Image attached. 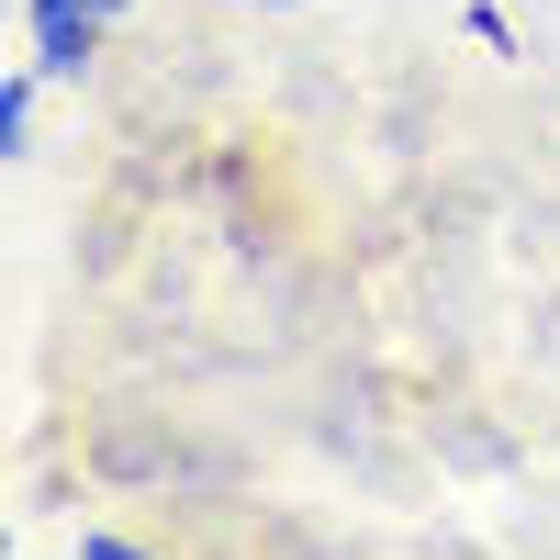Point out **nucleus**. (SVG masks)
Wrapping results in <instances>:
<instances>
[{
  "label": "nucleus",
  "instance_id": "1",
  "mask_svg": "<svg viewBox=\"0 0 560 560\" xmlns=\"http://www.w3.org/2000/svg\"><path fill=\"white\" fill-rule=\"evenodd\" d=\"M23 23H34V68L45 79H90V68H102L113 12H90V0H23Z\"/></svg>",
  "mask_w": 560,
  "mask_h": 560
},
{
  "label": "nucleus",
  "instance_id": "4",
  "mask_svg": "<svg viewBox=\"0 0 560 560\" xmlns=\"http://www.w3.org/2000/svg\"><path fill=\"white\" fill-rule=\"evenodd\" d=\"M90 12H113V23H124V12H135V0H90Z\"/></svg>",
  "mask_w": 560,
  "mask_h": 560
},
{
  "label": "nucleus",
  "instance_id": "2",
  "mask_svg": "<svg viewBox=\"0 0 560 560\" xmlns=\"http://www.w3.org/2000/svg\"><path fill=\"white\" fill-rule=\"evenodd\" d=\"M0 158H34V68L0 79Z\"/></svg>",
  "mask_w": 560,
  "mask_h": 560
},
{
  "label": "nucleus",
  "instance_id": "3",
  "mask_svg": "<svg viewBox=\"0 0 560 560\" xmlns=\"http://www.w3.org/2000/svg\"><path fill=\"white\" fill-rule=\"evenodd\" d=\"M79 560H158V549H135V538H113V527H79Z\"/></svg>",
  "mask_w": 560,
  "mask_h": 560
},
{
  "label": "nucleus",
  "instance_id": "5",
  "mask_svg": "<svg viewBox=\"0 0 560 560\" xmlns=\"http://www.w3.org/2000/svg\"><path fill=\"white\" fill-rule=\"evenodd\" d=\"M258 12H280V0H258Z\"/></svg>",
  "mask_w": 560,
  "mask_h": 560
}]
</instances>
